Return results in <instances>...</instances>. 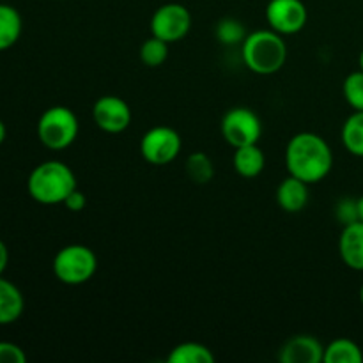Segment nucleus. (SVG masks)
Returning <instances> with one entry per match:
<instances>
[{
  "label": "nucleus",
  "instance_id": "nucleus-20",
  "mask_svg": "<svg viewBox=\"0 0 363 363\" xmlns=\"http://www.w3.org/2000/svg\"><path fill=\"white\" fill-rule=\"evenodd\" d=\"M184 170H186V176L197 184L209 183V181L213 179V176H215L213 160L202 151L191 152V155L188 156L186 163H184Z\"/></svg>",
  "mask_w": 363,
  "mask_h": 363
},
{
  "label": "nucleus",
  "instance_id": "nucleus-11",
  "mask_svg": "<svg viewBox=\"0 0 363 363\" xmlns=\"http://www.w3.org/2000/svg\"><path fill=\"white\" fill-rule=\"evenodd\" d=\"M323 358L325 347L312 335L291 337L279 353V360L282 363H321Z\"/></svg>",
  "mask_w": 363,
  "mask_h": 363
},
{
  "label": "nucleus",
  "instance_id": "nucleus-30",
  "mask_svg": "<svg viewBox=\"0 0 363 363\" xmlns=\"http://www.w3.org/2000/svg\"><path fill=\"white\" fill-rule=\"evenodd\" d=\"M358 66H360V69L363 71V50L360 52V57H358Z\"/></svg>",
  "mask_w": 363,
  "mask_h": 363
},
{
  "label": "nucleus",
  "instance_id": "nucleus-18",
  "mask_svg": "<svg viewBox=\"0 0 363 363\" xmlns=\"http://www.w3.org/2000/svg\"><path fill=\"white\" fill-rule=\"evenodd\" d=\"M325 363H362L363 351L351 339H337L325 347Z\"/></svg>",
  "mask_w": 363,
  "mask_h": 363
},
{
  "label": "nucleus",
  "instance_id": "nucleus-22",
  "mask_svg": "<svg viewBox=\"0 0 363 363\" xmlns=\"http://www.w3.org/2000/svg\"><path fill=\"white\" fill-rule=\"evenodd\" d=\"M344 98L353 110H363V71H353L346 77L342 85Z\"/></svg>",
  "mask_w": 363,
  "mask_h": 363
},
{
  "label": "nucleus",
  "instance_id": "nucleus-23",
  "mask_svg": "<svg viewBox=\"0 0 363 363\" xmlns=\"http://www.w3.org/2000/svg\"><path fill=\"white\" fill-rule=\"evenodd\" d=\"M216 38L222 45H238V43H243V39L247 38V32L245 27L241 25V21L234 20V18H225V20L220 21L216 25Z\"/></svg>",
  "mask_w": 363,
  "mask_h": 363
},
{
  "label": "nucleus",
  "instance_id": "nucleus-1",
  "mask_svg": "<svg viewBox=\"0 0 363 363\" xmlns=\"http://www.w3.org/2000/svg\"><path fill=\"white\" fill-rule=\"evenodd\" d=\"M286 165L289 176L314 184L330 174L333 167V152L328 142L318 133L301 131L294 135L287 144Z\"/></svg>",
  "mask_w": 363,
  "mask_h": 363
},
{
  "label": "nucleus",
  "instance_id": "nucleus-12",
  "mask_svg": "<svg viewBox=\"0 0 363 363\" xmlns=\"http://www.w3.org/2000/svg\"><path fill=\"white\" fill-rule=\"evenodd\" d=\"M339 255L347 268L363 272V222L344 225L339 238Z\"/></svg>",
  "mask_w": 363,
  "mask_h": 363
},
{
  "label": "nucleus",
  "instance_id": "nucleus-25",
  "mask_svg": "<svg viewBox=\"0 0 363 363\" xmlns=\"http://www.w3.org/2000/svg\"><path fill=\"white\" fill-rule=\"evenodd\" d=\"M27 354L18 344L0 342V363H25Z\"/></svg>",
  "mask_w": 363,
  "mask_h": 363
},
{
  "label": "nucleus",
  "instance_id": "nucleus-28",
  "mask_svg": "<svg viewBox=\"0 0 363 363\" xmlns=\"http://www.w3.org/2000/svg\"><path fill=\"white\" fill-rule=\"evenodd\" d=\"M357 206H358V220L363 222V195L360 199H357Z\"/></svg>",
  "mask_w": 363,
  "mask_h": 363
},
{
  "label": "nucleus",
  "instance_id": "nucleus-27",
  "mask_svg": "<svg viewBox=\"0 0 363 363\" xmlns=\"http://www.w3.org/2000/svg\"><path fill=\"white\" fill-rule=\"evenodd\" d=\"M7 264H9V250H7L6 243L0 240V275L6 272Z\"/></svg>",
  "mask_w": 363,
  "mask_h": 363
},
{
  "label": "nucleus",
  "instance_id": "nucleus-6",
  "mask_svg": "<svg viewBox=\"0 0 363 363\" xmlns=\"http://www.w3.org/2000/svg\"><path fill=\"white\" fill-rule=\"evenodd\" d=\"M220 130L223 140L236 149L257 144L262 133V124L254 110L247 106H234L223 116Z\"/></svg>",
  "mask_w": 363,
  "mask_h": 363
},
{
  "label": "nucleus",
  "instance_id": "nucleus-15",
  "mask_svg": "<svg viewBox=\"0 0 363 363\" xmlns=\"http://www.w3.org/2000/svg\"><path fill=\"white\" fill-rule=\"evenodd\" d=\"M233 165L240 176L254 179L264 170L266 156L257 144L243 145V147H236V151H234Z\"/></svg>",
  "mask_w": 363,
  "mask_h": 363
},
{
  "label": "nucleus",
  "instance_id": "nucleus-21",
  "mask_svg": "<svg viewBox=\"0 0 363 363\" xmlns=\"http://www.w3.org/2000/svg\"><path fill=\"white\" fill-rule=\"evenodd\" d=\"M169 57V43L160 38H149L140 46V60L147 67H158Z\"/></svg>",
  "mask_w": 363,
  "mask_h": 363
},
{
  "label": "nucleus",
  "instance_id": "nucleus-26",
  "mask_svg": "<svg viewBox=\"0 0 363 363\" xmlns=\"http://www.w3.org/2000/svg\"><path fill=\"white\" fill-rule=\"evenodd\" d=\"M85 204H87V199H85V195L82 194L80 190H73L69 195H67V199L64 201V206H66V209H69V211L73 213H78L82 211V209L85 208Z\"/></svg>",
  "mask_w": 363,
  "mask_h": 363
},
{
  "label": "nucleus",
  "instance_id": "nucleus-13",
  "mask_svg": "<svg viewBox=\"0 0 363 363\" xmlns=\"http://www.w3.org/2000/svg\"><path fill=\"white\" fill-rule=\"evenodd\" d=\"M277 204L286 213H300L308 204V183L289 176L277 188Z\"/></svg>",
  "mask_w": 363,
  "mask_h": 363
},
{
  "label": "nucleus",
  "instance_id": "nucleus-7",
  "mask_svg": "<svg viewBox=\"0 0 363 363\" xmlns=\"http://www.w3.org/2000/svg\"><path fill=\"white\" fill-rule=\"evenodd\" d=\"M183 140L174 128L155 126L140 140V155L151 165H169L179 156Z\"/></svg>",
  "mask_w": 363,
  "mask_h": 363
},
{
  "label": "nucleus",
  "instance_id": "nucleus-4",
  "mask_svg": "<svg viewBox=\"0 0 363 363\" xmlns=\"http://www.w3.org/2000/svg\"><path fill=\"white\" fill-rule=\"evenodd\" d=\"M78 137V119L67 106H50L38 121V138L45 147L62 151Z\"/></svg>",
  "mask_w": 363,
  "mask_h": 363
},
{
  "label": "nucleus",
  "instance_id": "nucleus-17",
  "mask_svg": "<svg viewBox=\"0 0 363 363\" xmlns=\"http://www.w3.org/2000/svg\"><path fill=\"white\" fill-rule=\"evenodd\" d=\"M342 144L347 152L353 156L363 158V110H354L344 123L342 131Z\"/></svg>",
  "mask_w": 363,
  "mask_h": 363
},
{
  "label": "nucleus",
  "instance_id": "nucleus-10",
  "mask_svg": "<svg viewBox=\"0 0 363 363\" xmlns=\"http://www.w3.org/2000/svg\"><path fill=\"white\" fill-rule=\"evenodd\" d=\"M92 119L105 133H121L131 124V108L119 96L106 94L96 99L92 106Z\"/></svg>",
  "mask_w": 363,
  "mask_h": 363
},
{
  "label": "nucleus",
  "instance_id": "nucleus-29",
  "mask_svg": "<svg viewBox=\"0 0 363 363\" xmlns=\"http://www.w3.org/2000/svg\"><path fill=\"white\" fill-rule=\"evenodd\" d=\"M6 135H7V130H6V124L0 121V144H2L4 140H6Z\"/></svg>",
  "mask_w": 363,
  "mask_h": 363
},
{
  "label": "nucleus",
  "instance_id": "nucleus-5",
  "mask_svg": "<svg viewBox=\"0 0 363 363\" xmlns=\"http://www.w3.org/2000/svg\"><path fill=\"white\" fill-rule=\"evenodd\" d=\"M98 257L85 245H67L53 257V273L66 286H82L94 277Z\"/></svg>",
  "mask_w": 363,
  "mask_h": 363
},
{
  "label": "nucleus",
  "instance_id": "nucleus-8",
  "mask_svg": "<svg viewBox=\"0 0 363 363\" xmlns=\"http://www.w3.org/2000/svg\"><path fill=\"white\" fill-rule=\"evenodd\" d=\"M191 14L183 4L169 2L160 6L151 18V34L155 38L170 43H177L190 32Z\"/></svg>",
  "mask_w": 363,
  "mask_h": 363
},
{
  "label": "nucleus",
  "instance_id": "nucleus-14",
  "mask_svg": "<svg viewBox=\"0 0 363 363\" xmlns=\"http://www.w3.org/2000/svg\"><path fill=\"white\" fill-rule=\"evenodd\" d=\"M25 308V300L21 291L9 280L0 275V326L13 325L21 318Z\"/></svg>",
  "mask_w": 363,
  "mask_h": 363
},
{
  "label": "nucleus",
  "instance_id": "nucleus-3",
  "mask_svg": "<svg viewBox=\"0 0 363 363\" xmlns=\"http://www.w3.org/2000/svg\"><path fill=\"white\" fill-rule=\"evenodd\" d=\"M241 57L245 66L257 74H273L280 71L287 59V45L282 34L269 30H255L247 34L241 43Z\"/></svg>",
  "mask_w": 363,
  "mask_h": 363
},
{
  "label": "nucleus",
  "instance_id": "nucleus-16",
  "mask_svg": "<svg viewBox=\"0 0 363 363\" xmlns=\"http://www.w3.org/2000/svg\"><path fill=\"white\" fill-rule=\"evenodd\" d=\"M21 16L13 6L0 4V52L11 48L21 35Z\"/></svg>",
  "mask_w": 363,
  "mask_h": 363
},
{
  "label": "nucleus",
  "instance_id": "nucleus-2",
  "mask_svg": "<svg viewBox=\"0 0 363 363\" xmlns=\"http://www.w3.org/2000/svg\"><path fill=\"white\" fill-rule=\"evenodd\" d=\"M27 190L39 204H64L67 195L77 190V177L66 163L50 160L32 170L27 179Z\"/></svg>",
  "mask_w": 363,
  "mask_h": 363
},
{
  "label": "nucleus",
  "instance_id": "nucleus-9",
  "mask_svg": "<svg viewBox=\"0 0 363 363\" xmlns=\"http://www.w3.org/2000/svg\"><path fill=\"white\" fill-rule=\"evenodd\" d=\"M266 20L273 30L289 35L305 27L308 13L301 0H269L266 6Z\"/></svg>",
  "mask_w": 363,
  "mask_h": 363
},
{
  "label": "nucleus",
  "instance_id": "nucleus-19",
  "mask_svg": "<svg viewBox=\"0 0 363 363\" xmlns=\"http://www.w3.org/2000/svg\"><path fill=\"white\" fill-rule=\"evenodd\" d=\"M167 360L170 363H213L215 354L201 342H183L170 351Z\"/></svg>",
  "mask_w": 363,
  "mask_h": 363
},
{
  "label": "nucleus",
  "instance_id": "nucleus-24",
  "mask_svg": "<svg viewBox=\"0 0 363 363\" xmlns=\"http://www.w3.org/2000/svg\"><path fill=\"white\" fill-rule=\"evenodd\" d=\"M335 215L337 220H339L342 225H350V223L358 222L357 199H342V201L337 204Z\"/></svg>",
  "mask_w": 363,
  "mask_h": 363
},
{
  "label": "nucleus",
  "instance_id": "nucleus-31",
  "mask_svg": "<svg viewBox=\"0 0 363 363\" xmlns=\"http://www.w3.org/2000/svg\"><path fill=\"white\" fill-rule=\"evenodd\" d=\"M360 301H362V305H363V284H362V287H360Z\"/></svg>",
  "mask_w": 363,
  "mask_h": 363
}]
</instances>
